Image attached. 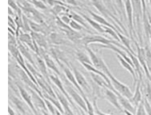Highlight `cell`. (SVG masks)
<instances>
[{
    "instance_id": "1",
    "label": "cell",
    "mask_w": 151,
    "mask_h": 115,
    "mask_svg": "<svg viewBox=\"0 0 151 115\" xmlns=\"http://www.w3.org/2000/svg\"><path fill=\"white\" fill-rule=\"evenodd\" d=\"M81 41L84 45L85 47L88 46L90 44L92 43H100L101 45L114 44L115 45L118 46V47L121 48L124 51H125V49H127L124 45L118 43V41H113V40L106 39L102 35H88L82 37Z\"/></svg>"
},
{
    "instance_id": "2",
    "label": "cell",
    "mask_w": 151,
    "mask_h": 115,
    "mask_svg": "<svg viewBox=\"0 0 151 115\" xmlns=\"http://www.w3.org/2000/svg\"><path fill=\"white\" fill-rule=\"evenodd\" d=\"M133 9V15L135 21L137 23L138 37L140 41L142 43L141 35V19L143 17V9L141 0H131Z\"/></svg>"
},
{
    "instance_id": "3",
    "label": "cell",
    "mask_w": 151,
    "mask_h": 115,
    "mask_svg": "<svg viewBox=\"0 0 151 115\" xmlns=\"http://www.w3.org/2000/svg\"><path fill=\"white\" fill-rule=\"evenodd\" d=\"M107 75L110 79L112 84L113 85V87H114V88L115 89L116 91L118 92H119L120 94H122V96L127 97V98L129 100L131 99V98L133 96V93L131 91V90L130 89L129 87H128L127 85H126L125 84L122 83V82H120L119 80H118L111 73V72H109Z\"/></svg>"
},
{
    "instance_id": "4",
    "label": "cell",
    "mask_w": 151,
    "mask_h": 115,
    "mask_svg": "<svg viewBox=\"0 0 151 115\" xmlns=\"http://www.w3.org/2000/svg\"><path fill=\"white\" fill-rule=\"evenodd\" d=\"M86 49L88 55L90 57L93 66L95 67L96 69H99L100 71L104 72L106 75H108L109 72H110L109 67H108L106 64L105 63L104 61L102 59L101 57H100L96 53H95L92 51V49H90L88 46L86 47Z\"/></svg>"
},
{
    "instance_id": "5",
    "label": "cell",
    "mask_w": 151,
    "mask_h": 115,
    "mask_svg": "<svg viewBox=\"0 0 151 115\" xmlns=\"http://www.w3.org/2000/svg\"><path fill=\"white\" fill-rule=\"evenodd\" d=\"M70 82L68 81L67 82V83H66V84L64 85L68 93L69 94V95L72 99L73 101H74L80 108L82 110H84L86 112H88L86 104V102L84 98H83V97L82 96V94H80V92L76 91V90L70 85Z\"/></svg>"
},
{
    "instance_id": "6",
    "label": "cell",
    "mask_w": 151,
    "mask_h": 115,
    "mask_svg": "<svg viewBox=\"0 0 151 115\" xmlns=\"http://www.w3.org/2000/svg\"><path fill=\"white\" fill-rule=\"evenodd\" d=\"M124 6L126 13H127L129 34L130 37H131V39L133 40L134 39V35H135V31L134 29V15H133V9L131 0H124Z\"/></svg>"
},
{
    "instance_id": "7",
    "label": "cell",
    "mask_w": 151,
    "mask_h": 115,
    "mask_svg": "<svg viewBox=\"0 0 151 115\" xmlns=\"http://www.w3.org/2000/svg\"><path fill=\"white\" fill-rule=\"evenodd\" d=\"M18 41L22 42V43L29 47L32 51H34L35 53L37 54H40L39 53V47L37 45V44L35 43L34 41L33 37H32L31 33H26V32H24L22 31H19V37H18Z\"/></svg>"
},
{
    "instance_id": "8",
    "label": "cell",
    "mask_w": 151,
    "mask_h": 115,
    "mask_svg": "<svg viewBox=\"0 0 151 115\" xmlns=\"http://www.w3.org/2000/svg\"><path fill=\"white\" fill-rule=\"evenodd\" d=\"M104 89L105 99H106L113 106H114L115 108L117 110H118L120 112H123L124 109H122V106L120 105L117 94L114 91H112V90H110L108 88H104Z\"/></svg>"
},
{
    "instance_id": "9",
    "label": "cell",
    "mask_w": 151,
    "mask_h": 115,
    "mask_svg": "<svg viewBox=\"0 0 151 115\" xmlns=\"http://www.w3.org/2000/svg\"><path fill=\"white\" fill-rule=\"evenodd\" d=\"M17 85V88L18 89V91L19 92V94L20 95H21V97L22 98V99L24 100L25 101V102L27 104V106H28L30 109H31V111L33 112V113L34 115H39L38 114V112H37V110L36 106L34 104V102L33 101H32V95L31 94H29L28 93V92H27L26 89L24 88H23L20 84H16Z\"/></svg>"
},
{
    "instance_id": "10",
    "label": "cell",
    "mask_w": 151,
    "mask_h": 115,
    "mask_svg": "<svg viewBox=\"0 0 151 115\" xmlns=\"http://www.w3.org/2000/svg\"><path fill=\"white\" fill-rule=\"evenodd\" d=\"M50 80H51V81L53 82V83H54L55 85L56 86L57 89H58L59 91L61 92L65 97H66L68 100L69 101V102H70V104H71L73 106L75 107V105H74V102H73L72 98L69 95V94L68 93L66 89V88H65V86L63 84L62 82L61 81V80H60L59 78V76L56 74L50 75Z\"/></svg>"
},
{
    "instance_id": "11",
    "label": "cell",
    "mask_w": 151,
    "mask_h": 115,
    "mask_svg": "<svg viewBox=\"0 0 151 115\" xmlns=\"http://www.w3.org/2000/svg\"><path fill=\"white\" fill-rule=\"evenodd\" d=\"M72 71L74 72L76 79L77 80L78 83L83 89V91L88 92V93H90V91H91V87H90L85 77L75 67H72Z\"/></svg>"
},
{
    "instance_id": "12",
    "label": "cell",
    "mask_w": 151,
    "mask_h": 115,
    "mask_svg": "<svg viewBox=\"0 0 151 115\" xmlns=\"http://www.w3.org/2000/svg\"><path fill=\"white\" fill-rule=\"evenodd\" d=\"M116 57L118 60V61H119V62L120 63V65H121L123 68L125 69L127 71L129 72V73L132 76L133 82H134V83H133V85H134V87L135 88L136 84H137V82L138 80V78L137 74V72H136L134 67H133L131 64L129 63V62H128L127 61H126L124 58H122V57L120 56V55L116 54Z\"/></svg>"
},
{
    "instance_id": "13",
    "label": "cell",
    "mask_w": 151,
    "mask_h": 115,
    "mask_svg": "<svg viewBox=\"0 0 151 115\" xmlns=\"http://www.w3.org/2000/svg\"><path fill=\"white\" fill-rule=\"evenodd\" d=\"M62 68H63V70H64L65 76H66V77L67 78L68 81L70 83L72 84L75 87L76 89H77L78 92L82 94L83 98L85 97H86L84 93V91H83V89L80 87L78 83L77 80H76V77H75L73 71H72L71 70H70L68 67H63Z\"/></svg>"
},
{
    "instance_id": "14",
    "label": "cell",
    "mask_w": 151,
    "mask_h": 115,
    "mask_svg": "<svg viewBox=\"0 0 151 115\" xmlns=\"http://www.w3.org/2000/svg\"><path fill=\"white\" fill-rule=\"evenodd\" d=\"M55 93L56 94V97L59 100L60 103H61L63 110H64V114L65 115H75L74 114V112H72L71 108L70 106V102H69L68 100L65 97L64 94H63L61 92H60L59 90L56 89L54 90Z\"/></svg>"
},
{
    "instance_id": "15",
    "label": "cell",
    "mask_w": 151,
    "mask_h": 115,
    "mask_svg": "<svg viewBox=\"0 0 151 115\" xmlns=\"http://www.w3.org/2000/svg\"><path fill=\"white\" fill-rule=\"evenodd\" d=\"M27 89L29 90V92H31L32 101H33L34 104L36 106V108L41 109V111H48V110L47 109L46 102L44 101V98H43L42 97L40 96L34 90L30 89L29 87H27Z\"/></svg>"
},
{
    "instance_id": "16",
    "label": "cell",
    "mask_w": 151,
    "mask_h": 115,
    "mask_svg": "<svg viewBox=\"0 0 151 115\" xmlns=\"http://www.w3.org/2000/svg\"><path fill=\"white\" fill-rule=\"evenodd\" d=\"M141 81L140 79L138 80L135 87L134 93H133V96L130 99V102L135 107H137L138 104L142 101V89H141Z\"/></svg>"
},
{
    "instance_id": "17",
    "label": "cell",
    "mask_w": 151,
    "mask_h": 115,
    "mask_svg": "<svg viewBox=\"0 0 151 115\" xmlns=\"http://www.w3.org/2000/svg\"><path fill=\"white\" fill-rule=\"evenodd\" d=\"M117 95L118 97V99H119L120 104L122 106V109L124 110H127V111L135 114L136 111H137V107L133 105L130 100L127 99V97L122 96L120 93H118Z\"/></svg>"
},
{
    "instance_id": "18",
    "label": "cell",
    "mask_w": 151,
    "mask_h": 115,
    "mask_svg": "<svg viewBox=\"0 0 151 115\" xmlns=\"http://www.w3.org/2000/svg\"><path fill=\"white\" fill-rule=\"evenodd\" d=\"M17 47H18L20 53H21V54L23 55V57H24L25 58H26L27 61H28L32 65L34 66L35 68L37 69L36 64L34 62L33 57H32L29 51V47H27L26 45L22 43V42H20L19 41H17Z\"/></svg>"
},
{
    "instance_id": "19",
    "label": "cell",
    "mask_w": 151,
    "mask_h": 115,
    "mask_svg": "<svg viewBox=\"0 0 151 115\" xmlns=\"http://www.w3.org/2000/svg\"><path fill=\"white\" fill-rule=\"evenodd\" d=\"M36 63H37V69H39V71L40 72V74L46 79L47 81H48L50 83V75L48 74L47 71V65L45 62L44 60H43L42 58H40V57H37V61H36Z\"/></svg>"
},
{
    "instance_id": "20",
    "label": "cell",
    "mask_w": 151,
    "mask_h": 115,
    "mask_svg": "<svg viewBox=\"0 0 151 115\" xmlns=\"http://www.w3.org/2000/svg\"><path fill=\"white\" fill-rule=\"evenodd\" d=\"M31 35L32 37H33L34 41H35V43L37 44V46L42 47V48L44 49H46L47 48V41L44 34L32 31Z\"/></svg>"
},
{
    "instance_id": "21",
    "label": "cell",
    "mask_w": 151,
    "mask_h": 115,
    "mask_svg": "<svg viewBox=\"0 0 151 115\" xmlns=\"http://www.w3.org/2000/svg\"><path fill=\"white\" fill-rule=\"evenodd\" d=\"M90 75L91 76V78L97 86L102 87L103 89L108 88L111 90V87H110L109 83H108L106 81L101 75L92 72H90Z\"/></svg>"
},
{
    "instance_id": "22",
    "label": "cell",
    "mask_w": 151,
    "mask_h": 115,
    "mask_svg": "<svg viewBox=\"0 0 151 115\" xmlns=\"http://www.w3.org/2000/svg\"><path fill=\"white\" fill-rule=\"evenodd\" d=\"M88 11L89 12L90 16L93 17V19H94L96 21H97L98 23H100V25H102V26H104L111 27V28H112L114 30L116 29V27H114V26H112V24H110L109 21H106V19L104 17H103L102 16H99V15L95 13L94 12L90 11V10H88Z\"/></svg>"
},
{
    "instance_id": "23",
    "label": "cell",
    "mask_w": 151,
    "mask_h": 115,
    "mask_svg": "<svg viewBox=\"0 0 151 115\" xmlns=\"http://www.w3.org/2000/svg\"><path fill=\"white\" fill-rule=\"evenodd\" d=\"M81 16L84 17L86 21L88 23L90 26L92 27H93V28H94L96 31H97L98 32H99V33H105L104 29V28H103L102 25H100V23H98L97 21H96L94 19L90 18L89 17H88L87 16H86V15H84V14L82 13Z\"/></svg>"
},
{
    "instance_id": "24",
    "label": "cell",
    "mask_w": 151,
    "mask_h": 115,
    "mask_svg": "<svg viewBox=\"0 0 151 115\" xmlns=\"http://www.w3.org/2000/svg\"><path fill=\"white\" fill-rule=\"evenodd\" d=\"M44 60L45 62H46L47 68L51 69L52 71H54L55 72V74L58 75V76L61 75L60 70L58 69V68L56 65L55 64L54 61H53V59L51 58V57H50V56L47 55H44Z\"/></svg>"
},
{
    "instance_id": "25",
    "label": "cell",
    "mask_w": 151,
    "mask_h": 115,
    "mask_svg": "<svg viewBox=\"0 0 151 115\" xmlns=\"http://www.w3.org/2000/svg\"><path fill=\"white\" fill-rule=\"evenodd\" d=\"M117 32V34L118 35V37H119V39L120 40V42L122 43L123 45H124L126 48H127L128 51H129L130 53H132V54L136 55L134 53V51H133L132 47H131V41H132V39H130L127 37L126 35H122L121 33H120V31H118V30L116 31Z\"/></svg>"
},
{
    "instance_id": "26",
    "label": "cell",
    "mask_w": 151,
    "mask_h": 115,
    "mask_svg": "<svg viewBox=\"0 0 151 115\" xmlns=\"http://www.w3.org/2000/svg\"><path fill=\"white\" fill-rule=\"evenodd\" d=\"M9 98L10 101L12 102V103L16 106V108L24 115H26V109H25L24 102L19 98H17V97H15L14 95H9Z\"/></svg>"
},
{
    "instance_id": "27",
    "label": "cell",
    "mask_w": 151,
    "mask_h": 115,
    "mask_svg": "<svg viewBox=\"0 0 151 115\" xmlns=\"http://www.w3.org/2000/svg\"><path fill=\"white\" fill-rule=\"evenodd\" d=\"M43 95H44V98H46L47 100H49V101L51 102L56 107V109L58 110L60 112H62L63 114H64V110H63L62 104H61V103H60L59 100L58 99V98H54V97H52L45 92H43Z\"/></svg>"
},
{
    "instance_id": "28",
    "label": "cell",
    "mask_w": 151,
    "mask_h": 115,
    "mask_svg": "<svg viewBox=\"0 0 151 115\" xmlns=\"http://www.w3.org/2000/svg\"><path fill=\"white\" fill-rule=\"evenodd\" d=\"M76 58L80 63H88L92 65V62L89 55L86 54L84 52L78 51L76 53Z\"/></svg>"
},
{
    "instance_id": "29",
    "label": "cell",
    "mask_w": 151,
    "mask_h": 115,
    "mask_svg": "<svg viewBox=\"0 0 151 115\" xmlns=\"http://www.w3.org/2000/svg\"><path fill=\"white\" fill-rule=\"evenodd\" d=\"M70 16L72 19L75 20V21H76L78 23L81 24L83 27H85V28H88V26L86 24L87 21H86L84 17L82 16H80V15H78V13H76L73 11L71 12V14H70Z\"/></svg>"
},
{
    "instance_id": "30",
    "label": "cell",
    "mask_w": 151,
    "mask_h": 115,
    "mask_svg": "<svg viewBox=\"0 0 151 115\" xmlns=\"http://www.w3.org/2000/svg\"><path fill=\"white\" fill-rule=\"evenodd\" d=\"M103 28L104 29V32L106 33H107L108 35H109L111 37H112L113 38H114L116 41H117L118 42L120 41V40L119 39V37H118V35L117 34V29H113L111 27H107V26H102Z\"/></svg>"
},
{
    "instance_id": "31",
    "label": "cell",
    "mask_w": 151,
    "mask_h": 115,
    "mask_svg": "<svg viewBox=\"0 0 151 115\" xmlns=\"http://www.w3.org/2000/svg\"><path fill=\"white\" fill-rule=\"evenodd\" d=\"M145 98L151 104V82L149 80H148L145 87Z\"/></svg>"
},
{
    "instance_id": "32",
    "label": "cell",
    "mask_w": 151,
    "mask_h": 115,
    "mask_svg": "<svg viewBox=\"0 0 151 115\" xmlns=\"http://www.w3.org/2000/svg\"><path fill=\"white\" fill-rule=\"evenodd\" d=\"M8 4L9 7H11L15 12H16L17 14H22V9L20 8L18 4H17L14 0H8Z\"/></svg>"
},
{
    "instance_id": "33",
    "label": "cell",
    "mask_w": 151,
    "mask_h": 115,
    "mask_svg": "<svg viewBox=\"0 0 151 115\" xmlns=\"http://www.w3.org/2000/svg\"><path fill=\"white\" fill-rule=\"evenodd\" d=\"M44 101L46 102L47 109L48 110L49 112H50V114L52 115H56V107L55 106L54 104H53L51 102H50L49 100H47V99L44 98Z\"/></svg>"
},
{
    "instance_id": "34",
    "label": "cell",
    "mask_w": 151,
    "mask_h": 115,
    "mask_svg": "<svg viewBox=\"0 0 151 115\" xmlns=\"http://www.w3.org/2000/svg\"><path fill=\"white\" fill-rule=\"evenodd\" d=\"M69 26L70 27V28H72L73 30H74V31H80V30H82L83 29V28H84V27H83L81 24L78 23L76 21H75V20L72 19L69 24Z\"/></svg>"
},
{
    "instance_id": "35",
    "label": "cell",
    "mask_w": 151,
    "mask_h": 115,
    "mask_svg": "<svg viewBox=\"0 0 151 115\" xmlns=\"http://www.w3.org/2000/svg\"><path fill=\"white\" fill-rule=\"evenodd\" d=\"M136 115H148L147 112H146V110L144 106V102H143V100L137 107Z\"/></svg>"
},
{
    "instance_id": "36",
    "label": "cell",
    "mask_w": 151,
    "mask_h": 115,
    "mask_svg": "<svg viewBox=\"0 0 151 115\" xmlns=\"http://www.w3.org/2000/svg\"><path fill=\"white\" fill-rule=\"evenodd\" d=\"M66 7L62 6V5H57V6H54L52 9L53 13L56 15H58L62 12L66 11Z\"/></svg>"
},
{
    "instance_id": "37",
    "label": "cell",
    "mask_w": 151,
    "mask_h": 115,
    "mask_svg": "<svg viewBox=\"0 0 151 115\" xmlns=\"http://www.w3.org/2000/svg\"><path fill=\"white\" fill-rule=\"evenodd\" d=\"M51 39L53 43L56 44H62L63 43V39L60 37L57 33H52L51 34Z\"/></svg>"
},
{
    "instance_id": "38",
    "label": "cell",
    "mask_w": 151,
    "mask_h": 115,
    "mask_svg": "<svg viewBox=\"0 0 151 115\" xmlns=\"http://www.w3.org/2000/svg\"><path fill=\"white\" fill-rule=\"evenodd\" d=\"M29 1L31 2V3L33 4L36 7H38V8L41 9H46V6L42 1L40 0H29Z\"/></svg>"
},
{
    "instance_id": "39",
    "label": "cell",
    "mask_w": 151,
    "mask_h": 115,
    "mask_svg": "<svg viewBox=\"0 0 151 115\" xmlns=\"http://www.w3.org/2000/svg\"><path fill=\"white\" fill-rule=\"evenodd\" d=\"M46 1L50 6L53 7L57 6V5H62V6L68 7L67 5L63 2V0H46Z\"/></svg>"
},
{
    "instance_id": "40",
    "label": "cell",
    "mask_w": 151,
    "mask_h": 115,
    "mask_svg": "<svg viewBox=\"0 0 151 115\" xmlns=\"http://www.w3.org/2000/svg\"><path fill=\"white\" fill-rule=\"evenodd\" d=\"M143 102H144V106L147 114L151 115V104L146 98L143 99Z\"/></svg>"
},
{
    "instance_id": "41",
    "label": "cell",
    "mask_w": 151,
    "mask_h": 115,
    "mask_svg": "<svg viewBox=\"0 0 151 115\" xmlns=\"http://www.w3.org/2000/svg\"><path fill=\"white\" fill-rule=\"evenodd\" d=\"M93 105H94V111H95V114L96 115H113L112 114H106V113H104V112H103L102 111H100L99 107L97 106V102H96V99H94V102H93Z\"/></svg>"
},
{
    "instance_id": "42",
    "label": "cell",
    "mask_w": 151,
    "mask_h": 115,
    "mask_svg": "<svg viewBox=\"0 0 151 115\" xmlns=\"http://www.w3.org/2000/svg\"><path fill=\"white\" fill-rule=\"evenodd\" d=\"M115 3L116 4L117 7L120 9V11L122 13H124V9H125V6H124V3L123 2L124 0H114Z\"/></svg>"
},
{
    "instance_id": "43",
    "label": "cell",
    "mask_w": 151,
    "mask_h": 115,
    "mask_svg": "<svg viewBox=\"0 0 151 115\" xmlns=\"http://www.w3.org/2000/svg\"><path fill=\"white\" fill-rule=\"evenodd\" d=\"M60 19H61V21L63 22V23L66 25H68V26L72 20V18L71 17H70V16H62L60 17Z\"/></svg>"
},
{
    "instance_id": "44",
    "label": "cell",
    "mask_w": 151,
    "mask_h": 115,
    "mask_svg": "<svg viewBox=\"0 0 151 115\" xmlns=\"http://www.w3.org/2000/svg\"><path fill=\"white\" fill-rule=\"evenodd\" d=\"M66 3L68 5H71V6H78V4L76 0H65Z\"/></svg>"
},
{
    "instance_id": "45",
    "label": "cell",
    "mask_w": 151,
    "mask_h": 115,
    "mask_svg": "<svg viewBox=\"0 0 151 115\" xmlns=\"http://www.w3.org/2000/svg\"><path fill=\"white\" fill-rule=\"evenodd\" d=\"M8 113L9 115H16V113H15L13 109H12V107L10 106H8Z\"/></svg>"
},
{
    "instance_id": "46",
    "label": "cell",
    "mask_w": 151,
    "mask_h": 115,
    "mask_svg": "<svg viewBox=\"0 0 151 115\" xmlns=\"http://www.w3.org/2000/svg\"><path fill=\"white\" fill-rule=\"evenodd\" d=\"M8 14H9V16H14V10L12 9L11 8V7H9V8H8Z\"/></svg>"
},
{
    "instance_id": "47",
    "label": "cell",
    "mask_w": 151,
    "mask_h": 115,
    "mask_svg": "<svg viewBox=\"0 0 151 115\" xmlns=\"http://www.w3.org/2000/svg\"><path fill=\"white\" fill-rule=\"evenodd\" d=\"M123 112L126 114V115H134L133 113H132V112H130L129 111H127V110H124V111H123Z\"/></svg>"
},
{
    "instance_id": "48",
    "label": "cell",
    "mask_w": 151,
    "mask_h": 115,
    "mask_svg": "<svg viewBox=\"0 0 151 115\" xmlns=\"http://www.w3.org/2000/svg\"><path fill=\"white\" fill-rule=\"evenodd\" d=\"M42 114H43V115H50L48 111H42Z\"/></svg>"
},
{
    "instance_id": "49",
    "label": "cell",
    "mask_w": 151,
    "mask_h": 115,
    "mask_svg": "<svg viewBox=\"0 0 151 115\" xmlns=\"http://www.w3.org/2000/svg\"><path fill=\"white\" fill-rule=\"evenodd\" d=\"M56 115H63V114L62 112H60L58 110H56Z\"/></svg>"
},
{
    "instance_id": "50",
    "label": "cell",
    "mask_w": 151,
    "mask_h": 115,
    "mask_svg": "<svg viewBox=\"0 0 151 115\" xmlns=\"http://www.w3.org/2000/svg\"><path fill=\"white\" fill-rule=\"evenodd\" d=\"M149 3H150V7H151V0H149Z\"/></svg>"
},
{
    "instance_id": "51",
    "label": "cell",
    "mask_w": 151,
    "mask_h": 115,
    "mask_svg": "<svg viewBox=\"0 0 151 115\" xmlns=\"http://www.w3.org/2000/svg\"><path fill=\"white\" fill-rule=\"evenodd\" d=\"M27 1H29V0H27Z\"/></svg>"
},
{
    "instance_id": "52",
    "label": "cell",
    "mask_w": 151,
    "mask_h": 115,
    "mask_svg": "<svg viewBox=\"0 0 151 115\" xmlns=\"http://www.w3.org/2000/svg\"><path fill=\"white\" fill-rule=\"evenodd\" d=\"M63 115H65V114H63Z\"/></svg>"
},
{
    "instance_id": "53",
    "label": "cell",
    "mask_w": 151,
    "mask_h": 115,
    "mask_svg": "<svg viewBox=\"0 0 151 115\" xmlns=\"http://www.w3.org/2000/svg\"></svg>"
},
{
    "instance_id": "54",
    "label": "cell",
    "mask_w": 151,
    "mask_h": 115,
    "mask_svg": "<svg viewBox=\"0 0 151 115\" xmlns=\"http://www.w3.org/2000/svg\"></svg>"
}]
</instances>
